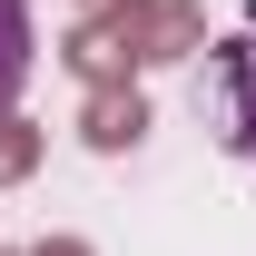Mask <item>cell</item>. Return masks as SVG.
Instances as JSON below:
<instances>
[{
  "instance_id": "obj_1",
  "label": "cell",
  "mask_w": 256,
  "mask_h": 256,
  "mask_svg": "<svg viewBox=\"0 0 256 256\" xmlns=\"http://www.w3.org/2000/svg\"><path fill=\"white\" fill-rule=\"evenodd\" d=\"M197 40H207V10H197V0H148V10H128V20L69 30V69H79L89 89H128V69H148V60H188Z\"/></svg>"
},
{
  "instance_id": "obj_6",
  "label": "cell",
  "mask_w": 256,
  "mask_h": 256,
  "mask_svg": "<svg viewBox=\"0 0 256 256\" xmlns=\"http://www.w3.org/2000/svg\"><path fill=\"white\" fill-rule=\"evenodd\" d=\"M128 10H148V0H79V30H98V20H128Z\"/></svg>"
},
{
  "instance_id": "obj_2",
  "label": "cell",
  "mask_w": 256,
  "mask_h": 256,
  "mask_svg": "<svg viewBox=\"0 0 256 256\" xmlns=\"http://www.w3.org/2000/svg\"><path fill=\"white\" fill-rule=\"evenodd\" d=\"M207 108H217V138L236 158H256V40H207Z\"/></svg>"
},
{
  "instance_id": "obj_4",
  "label": "cell",
  "mask_w": 256,
  "mask_h": 256,
  "mask_svg": "<svg viewBox=\"0 0 256 256\" xmlns=\"http://www.w3.org/2000/svg\"><path fill=\"white\" fill-rule=\"evenodd\" d=\"M30 0H0V118H10V98H20V79H30Z\"/></svg>"
},
{
  "instance_id": "obj_3",
  "label": "cell",
  "mask_w": 256,
  "mask_h": 256,
  "mask_svg": "<svg viewBox=\"0 0 256 256\" xmlns=\"http://www.w3.org/2000/svg\"><path fill=\"white\" fill-rule=\"evenodd\" d=\"M79 138H89L98 158L138 148V138H148V98H138V89H89V108H79Z\"/></svg>"
},
{
  "instance_id": "obj_5",
  "label": "cell",
  "mask_w": 256,
  "mask_h": 256,
  "mask_svg": "<svg viewBox=\"0 0 256 256\" xmlns=\"http://www.w3.org/2000/svg\"><path fill=\"white\" fill-rule=\"evenodd\" d=\"M30 168H40V128L30 118H0V188H20Z\"/></svg>"
},
{
  "instance_id": "obj_7",
  "label": "cell",
  "mask_w": 256,
  "mask_h": 256,
  "mask_svg": "<svg viewBox=\"0 0 256 256\" xmlns=\"http://www.w3.org/2000/svg\"><path fill=\"white\" fill-rule=\"evenodd\" d=\"M30 256H89V246H79V236H40Z\"/></svg>"
}]
</instances>
